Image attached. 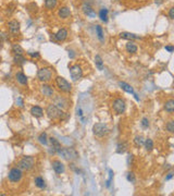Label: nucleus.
<instances>
[{"label":"nucleus","mask_w":174,"mask_h":196,"mask_svg":"<svg viewBox=\"0 0 174 196\" xmlns=\"http://www.w3.org/2000/svg\"><path fill=\"white\" fill-rule=\"evenodd\" d=\"M76 113H77V118L79 119L82 124H85L88 119H87V113H86V111H85V109L83 108V106H82V103H79V105H77Z\"/></svg>","instance_id":"9b49d317"},{"label":"nucleus","mask_w":174,"mask_h":196,"mask_svg":"<svg viewBox=\"0 0 174 196\" xmlns=\"http://www.w3.org/2000/svg\"><path fill=\"white\" fill-rule=\"evenodd\" d=\"M144 146H145V148H146L147 152H152V150H153V147H155V145H153V142H152L151 139H145Z\"/></svg>","instance_id":"c85d7f7f"},{"label":"nucleus","mask_w":174,"mask_h":196,"mask_svg":"<svg viewBox=\"0 0 174 196\" xmlns=\"http://www.w3.org/2000/svg\"><path fill=\"white\" fill-rule=\"evenodd\" d=\"M57 154L70 161L75 160V159L79 158V152H76V149L72 148V147H61L57 152Z\"/></svg>","instance_id":"f03ea898"},{"label":"nucleus","mask_w":174,"mask_h":196,"mask_svg":"<svg viewBox=\"0 0 174 196\" xmlns=\"http://www.w3.org/2000/svg\"><path fill=\"white\" fill-rule=\"evenodd\" d=\"M34 182H35V185L37 186L38 188H40V190H45L46 188V182H45V180L43 179L41 177H36L35 180H34Z\"/></svg>","instance_id":"b1692460"},{"label":"nucleus","mask_w":174,"mask_h":196,"mask_svg":"<svg viewBox=\"0 0 174 196\" xmlns=\"http://www.w3.org/2000/svg\"><path fill=\"white\" fill-rule=\"evenodd\" d=\"M133 142H134V145H135L137 148H139V147L144 146L145 139H144V136H143V135H137V136H135V137H134Z\"/></svg>","instance_id":"a878e982"},{"label":"nucleus","mask_w":174,"mask_h":196,"mask_svg":"<svg viewBox=\"0 0 174 196\" xmlns=\"http://www.w3.org/2000/svg\"><path fill=\"white\" fill-rule=\"evenodd\" d=\"M23 179V170L18 168H12L8 173V180L11 183H19Z\"/></svg>","instance_id":"0eeeda50"},{"label":"nucleus","mask_w":174,"mask_h":196,"mask_svg":"<svg viewBox=\"0 0 174 196\" xmlns=\"http://www.w3.org/2000/svg\"><path fill=\"white\" fill-rule=\"evenodd\" d=\"M169 18L171 20L174 19V8L172 7V8H170V10H169Z\"/></svg>","instance_id":"37998d69"},{"label":"nucleus","mask_w":174,"mask_h":196,"mask_svg":"<svg viewBox=\"0 0 174 196\" xmlns=\"http://www.w3.org/2000/svg\"><path fill=\"white\" fill-rule=\"evenodd\" d=\"M15 77L21 85H23V86L27 85V76L25 75L23 72H18V73L15 74Z\"/></svg>","instance_id":"4be33fe9"},{"label":"nucleus","mask_w":174,"mask_h":196,"mask_svg":"<svg viewBox=\"0 0 174 196\" xmlns=\"http://www.w3.org/2000/svg\"><path fill=\"white\" fill-rule=\"evenodd\" d=\"M172 178H173V173H172V172H170V173H169L168 175L166 177V180L168 181V180H171Z\"/></svg>","instance_id":"49530a36"},{"label":"nucleus","mask_w":174,"mask_h":196,"mask_svg":"<svg viewBox=\"0 0 174 196\" xmlns=\"http://www.w3.org/2000/svg\"><path fill=\"white\" fill-rule=\"evenodd\" d=\"M68 35H69V33L65 28H60V30L54 34V38H56V41H64L65 39L68 38Z\"/></svg>","instance_id":"2eb2a0df"},{"label":"nucleus","mask_w":174,"mask_h":196,"mask_svg":"<svg viewBox=\"0 0 174 196\" xmlns=\"http://www.w3.org/2000/svg\"><path fill=\"white\" fill-rule=\"evenodd\" d=\"M140 124L144 129H148V128H149V125H150L149 119H148V118H143V119H141Z\"/></svg>","instance_id":"4c0bfd02"},{"label":"nucleus","mask_w":174,"mask_h":196,"mask_svg":"<svg viewBox=\"0 0 174 196\" xmlns=\"http://www.w3.org/2000/svg\"><path fill=\"white\" fill-rule=\"evenodd\" d=\"M18 166L23 171H31L35 167V158L33 156H24L21 158Z\"/></svg>","instance_id":"7ed1b4c3"},{"label":"nucleus","mask_w":174,"mask_h":196,"mask_svg":"<svg viewBox=\"0 0 174 196\" xmlns=\"http://www.w3.org/2000/svg\"><path fill=\"white\" fill-rule=\"evenodd\" d=\"M8 28L12 35L16 36L20 34V23L16 20H11L8 22Z\"/></svg>","instance_id":"9d476101"},{"label":"nucleus","mask_w":174,"mask_h":196,"mask_svg":"<svg viewBox=\"0 0 174 196\" xmlns=\"http://www.w3.org/2000/svg\"><path fill=\"white\" fill-rule=\"evenodd\" d=\"M58 15H59V18H61V19L65 20L68 19L69 16L71 15V10L70 8H68V7H61V8L58 10Z\"/></svg>","instance_id":"f3484780"},{"label":"nucleus","mask_w":174,"mask_h":196,"mask_svg":"<svg viewBox=\"0 0 174 196\" xmlns=\"http://www.w3.org/2000/svg\"><path fill=\"white\" fill-rule=\"evenodd\" d=\"M53 103L57 107H59L60 109H62V110L65 108H68V100L63 96H57V97H54Z\"/></svg>","instance_id":"f8f14e48"},{"label":"nucleus","mask_w":174,"mask_h":196,"mask_svg":"<svg viewBox=\"0 0 174 196\" xmlns=\"http://www.w3.org/2000/svg\"><path fill=\"white\" fill-rule=\"evenodd\" d=\"M110 132V129L105 123H95L92 126V133L97 137H103Z\"/></svg>","instance_id":"423d86ee"},{"label":"nucleus","mask_w":174,"mask_h":196,"mask_svg":"<svg viewBox=\"0 0 174 196\" xmlns=\"http://www.w3.org/2000/svg\"><path fill=\"white\" fill-rule=\"evenodd\" d=\"M166 50H168L169 52H173L174 47L173 46H166Z\"/></svg>","instance_id":"a18cd8bd"},{"label":"nucleus","mask_w":174,"mask_h":196,"mask_svg":"<svg viewBox=\"0 0 174 196\" xmlns=\"http://www.w3.org/2000/svg\"><path fill=\"white\" fill-rule=\"evenodd\" d=\"M46 114L47 117L52 121H58V120H62L64 117V112L62 109H60L59 107H57L54 103H50L47 106L46 109Z\"/></svg>","instance_id":"f257e3e1"},{"label":"nucleus","mask_w":174,"mask_h":196,"mask_svg":"<svg viewBox=\"0 0 174 196\" xmlns=\"http://www.w3.org/2000/svg\"><path fill=\"white\" fill-rule=\"evenodd\" d=\"M2 43H3V34L0 32V45H2Z\"/></svg>","instance_id":"de8ad7c7"},{"label":"nucleus","mask_w":174,"mask_h":196,"mask_svg":"<svg viewBox=\"0 0 174 196\" xmlns=\"http://www.w3.org/2000/svg\"><path fill=\"white\" fill-rule=\"evenodd\" d=\"M108 13L109 11L108 9L106 8H102L100 11H99V18L102 22H108Z\"/></svg>","instance_id":"7c9ffc66"},{"label":"nucleus","mask_w":174,"mask_h":196,"mask_svg":"<svg viewBox=\"0 0 174 196\" xmlns=\"http://www.w3.org/2000/svg\"><path fill=\"white\" fill-rule=\"evenodd\" d=\"M52 75H53V71L51 68H48V67L40 68L37 72V79L43 83H48L51 81Z\"/></svg>","instance_id":"20e7f679"},{"label":"nucleus","mask_w":174,"mask_h":196,"mask_svg":"<svg viewBox=\"0 0 174 196\" xmlns=\"http://www.w3.org/2000/svg\"><path fill=\"white\" fill-rule=\"evenodd\" d=\"M125 49H126V51L128 54H136L137 52V46H136V44L134 41H130L126 45H125Z\"/></svg>","instance_id":"412c9836"},{"label":"nucleus","mask_w":174,"mask_h":196,"mask_svg":"<svg viewBox=\"0 0 174 196\" xmlns=\"http://www.w3.org/2000/svg\"><path fill=\"white\" fill-rule=\"evenodd\" d=\"M128 149V143L125 141H122L120 142L119 144H118L117 146V152L118 154H120V155H122V154H124L126 150Z\"/></svg>","instance_id":"aec40b11"},{"label":"nucleus","mask_w":174,"mask_h":196,"mask_svg":"<svg viewBox=\"0 0 174 196\" xmlns=\"http://www.w3.org/2000/svg\"><path fill=\"white\" fill-rule=\"evenodd\" d=\"M119 85L121 87H122V90H125L126 93H130V94H135L134 93V88L132 86H130V84H127V83H125V82H119Z\"/></svg>","instance_id":"bb28decb"},{"label":"nucleus","mask_w":174,"mask_h":196,"mask_svg":"<svg viewBox=\"0 0 174 196\" xmlns=\"http://www.w3.org/2000/svg\"><path fill=\"white\" fill-rule=\"evenodd\" d=\"M13 61L15 64H24L25 61H26V59L24 58V54H14L13 57Z\"/></svg>","instance_id":"cd10ccee"},{"label":"nucleus","mask_w":174,"mask_h":196,"mask_svg":"<svg viewBox=\"0 0 174 196\" xmlns=\"http://www.w3.org/2000/svg\"><path fill=\"white\" fill-rule=\"evenodd\" d=\"M161 2H162V0H156V3H157V5H160Z\"/></svg>","instance_id":"09e8293b"},{"label":"nucleus","mask_w":174,"mask_h":196,"mask_svg":"<svg viewBox=\"0 0 174 196\" xmlns=\"http://www.w3.org/2000/svg\"><path fill=\"white\" fill-rule=\"evenodd\" d=\"M82 1H83L84 3H88V2L90 1V0H82Z\"/></svg>","instance_id":"8fccbe9b"},{"label":"nucleus","mask_w":174,"mask_h":196,"mask_svg":"<svg viewBox=\"0 0 174 196\" xmlns=\"http://www.w3.org/2000/svg\"><path fill=\"white\" fill-rule=\"evenodd\" d=\"M38 142H39L41 145H47V144H48V137H47V133L43 132V133L39 134V136H38Z\"/></svg>","instance_id":"72a5a7b5"},{"label":"nucleus","mask_w":174,"mask_h":196,"mask_svg":"<svg viewBox=\"0 0 174 196\" xmlns=\"http://www.w3.org/2000/svg\"><path fill=\"white\" fill-rule=\"evenodd\" d=\"M49 142H50V144H51L52 149H53L56 152H57L58 150L61 148V143H60L57 139H54V137H50V139H49Z\"/></svg>","instance_id":"393cba45"},{"label":"nucleus","mask_w":174,"mask_h":196,"mask_svg":"<svg viewBox=\"0 0 174 196\" xmlns=\"http://www.w3.org/2000/svg\"><path fill=\"white\" fill-rule=\"evenodd\" d=\"M16 105L19 107H24V101H23V99H22L21 97H18V99H16Z\"/></svg>","instance_id":"ea45409f"},{"label":"nucleus","mask_w":174,"mask_h":196,"mask_svg":"<svg viewBox=\"0 0 174 196\" xmlns=\"http://www.w3.org/2000/svg\"><path fill=\"white\" fill-rule=\"evenodd\" d=\"M166 129L169 133H174V121L173 120H170L168 123L166 124Z\"/></svg>","instance_id":"c9c22d12"},{"label":"nucleus","mask_w":174,"mask_h":196,"mask_svg":"<svg viewBox=\"0 0 174 196\" xmlns=\"http://www.w3.org/2000/svg\"><path fill=\"white\" fill-rule=\"evenodd\" d=\"M112 109L115 114H122L126 110V103L123 98H115L112 103Z\"/></svg>","instance_id":"1a4fd4ad"},{"label":"nucleus","mask_w":174,"mask_h":196,"mask_svg":"<svg viewBox=\"0 0 174 196\" xmlns=\"http://www.w3.org/2000/svg\"><path fill=\"white\" fill-rule=\"evenodd\" d=\"M82 11L84 12L85 15L90 16V18H94L96 15L95 12H94V9L92 8V5L89 3H83L82 5Z\"/></svg>","instance_id":"dca6fc26"},{"label":"nucleus","mask_w":174,"mask_h":196,"mask_svg":"<svg viewBox=\"0 0 174 196\" xmlns=\"http://www.w3.org/2000/svg\"><path fill=\"white\" fill-rule=\"evenodd\" d=\"M58 5V0H45V7L48 10H52L57 7Z\"/></svg>","instance_id":"c756f323"},{"label":"nucleus","mask_w":174,"mask_h":196,"mask_svg":"<svg viewBox=\"0 0 174 196\" xmlns=\"http://www.w3.org/2000/svg\"><path fill=\"white\" fill-rule=\"evenodd\" d=\"M163 108H164V110H166L168 113H173L174 112V100L173 99H169L168 101H166Z\"/></svg>","instance_id":"5701e85b"},{"label":"nucleus","mask_w":174,"mask_h":196,"mask_svg":"<svg viewBox=\"0 0 174 196\" xmlns=\"http://www.w3.org/2000/svg\"><path fill=\"white\" fill-rule=\"evenodd\" d=\"M83 68H82V65L79 64V63H76V64H73L70 67V75H71V79L73 80L74 82L79 81L83 77Z\"/></svg>","instance_id":"6e6552de"},{"label":"nucleus","mask_w":174,"mask_h":196,"mask_svg":"<svg viewBox=\"0 0 174 196\" xmlns=\"http://www.w3.org/2000/svg\"><path fill=\"white\" fill-rule=\"evenodd\" d=\"M95 64L97 67L98 70H103V61H102V58L99 56V54H96L95 56Z\"/></svg>","instance_id":"2f4dec72"},{"label":"nucleus","mask_w":174,"mask_h":196,"mask_svg":"<svg viewBox=\"0 0 174 196\" xmlns=\"http://www.w3.org/2000/svg\"><path fill=\"white\" fill-rule=\"evenodd\" d=\"M52 169L53 171L57 174H62L65 171V167L63 165V162H61L60 160H53L52 161Z\"/></svg>","instance_id":"ddd939ff"},{"label":"nucleus","mask_w":174,"mask_h":196,"mask_svg":"<svg viewBox=\"0 0 174 196\" xmlns=\"http://www.w3.org/2000/svg\"><path fill=\"white\" fill-rule=\"evenodd\" d=\"M120 37L123 39H127V41H134V39H140V36L133 34L130 32H121L120 33Z\"/></svg>","instance_id":"a211bd4d"},{"label":"nucleus","mask_w":174,"mask_h":196,"mask_svg":"<svg viewBox=\"0 0 174 196\" xmlns=\"http://www.w3.org/2000/svg\"><path fill=\"white\" fill-rule=\"evenodd\" d=\"M40 93L43 94L44 96H46V97H52L53 96V88L49 84H46V83H44L43 85L40 86Z\"/></svg>","instance_id":"4468645a"},{"label":"nucleus","mask_w":174,"mask_h":196,"mask_svg":"<svg viewBox=\"0 0 174 196\" xmlns=\"http://www.w3.org/2000/svg\"><path fill=\"white\" fill-rule=\"evenodd\" d=\"M96 35L99 38V41H103V31L100 25H96Z\"/></svg>","instance_id":"f704fd0d"},{"label":"nucleus","mask_w":174,"mask_h":196,"mask_svg":"<svg viewBox=\"0 0 174 196\" xmlns=\"http://www.w3.org/2000/svg\"><path fill=\"white\" fill-rule=\"evenodd\" d=\"M9 9H10V11H8V12H9V14H11L14 10H15V5H14V3H10V5H8V10Z\"/></svg>","instance_id":"79ce46f5"},{"label":"nucleus","mask_w":174,"mask_h":196,"mask_svg":"<svg viewBox=\"0 0 174 196\" xmlns=\"http://www.w3.org/2000/svg\"><path fill=\"white\" fill-rule=\"evenodd\" d=\"M27 54H28L30 57H32V58H39V52H37V51H35V52L28 51V52H27Z\"/></svg>","instance_id":"58836bf2"},{"label":"nucleus","mask_w":174,"mask_h":196,"mask_svg":"<svg viewBox=\"0 0 174 196\" xmlns=\"http://www.w3.org/2000/svg\"><path fill=\"white\" fill-rule=\"evenodd\" d=\"M54 82H56V85L59 88V90H61L64 94H70L72 92V85L62 76H57L54 79Z\"/></svg>","instance_id":"39448f33"},{"label":"nucleus","mask_w":174,"mask_h":196,"mask_svg":"<svg viewBox=\"0 0 174 196\" xmlns=\"http://www.w3.org/2000/svg\"><path fill=\"white\" fill-rule=\"evenodd\" d=\"M133 159H134L133 155H128V157H127V166L128 167L132 166V163H133Z\"/></svg>","instance_id":"c03bdc74"},{"label":"nucleus","mask_w":174,"mask_h":196,"mask_svg":"<svg viewBox=\"0 0 174 196\" xmlns=\"http://www.w3.org/2000/svg\"><path fill=\"white\" fill-rule=\"evenodd\" d=\"M31 113L35 118H41L44 116V110L41 107L39 106H33L31 108Z\"/></svg>","instance_id":"6ab92c4d"},{"label":"nucleus","mask_w":174,"mask_h":196,"mask_svg":"<svg viewBox=\"0 0 174 196\" xmlns=\"http://www.w3.org/2000/svg\"><path fill=\"white\" fill-rule=\"evenodd\" d=\"M126 179H127L128 182L130 183H135L136 182V178H135V173L132 171H130L127 173V175H126Z\"/></svg>","instance_id":"e433bc0d"},{"label":"nucleus","mask_w":174,"mask_h":196,"mask_svg":"<svg viewBox=\"0 0 174 196\" xmlns=\"http://www.w3.org/2000/svg\"><path fill=\"white\" fill-rule=\"evenodd\" d=\"M12 52L13 54H24V49L22 48L19 44H14L12 46Z\"/></svg>","instance_id":"473e14b6"},{"label":"nucleus","mask_w":174,"mask_h":196,"mask_svg":"<svg viewBox=\"0 0 174 196\" xmlns=\"http://www.w3.org/2000/svg\"><path fill=\"white\" fill-rule=\"evenodd\" d=\"M112 178H113V171L112 170H110V178H109V180L107 181V188H109L110 186V184H111V181H112Z\"/></svg>","instance_id":"a19ab883"}]
</instances>
